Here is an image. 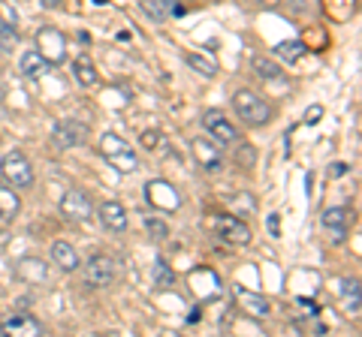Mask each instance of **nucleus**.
Returning <instances> with one entry per match:
<instances>
[{"instance_id": "nucleus-1", "label": "nucleus", "mask_w": 362, "mask_h": 337, "mask_svg": "<svg viewBox=\"0 0 362 337\" xmlns=\"http://www.w3.org/2000/svg\"><path fill=\"white\" fill-rule=\"evenodd\" d=\"M100 151H103V157L118 168L121 175L136 172V168H139V157H136V151L121 136H115V133H106V136L100 139Z\"/></svg>"}, {"instance_id": "nucleus-2", "label": "nucleus", "mask_w": 362, "mask_h": 337, "mask_svg": "<svg viewBox=\"0 0 362 337\" xmlns=\"http://www.w3.org/2000/svg\"><path fill=\"white\" fill-rule=\"evenodd\" d=\"M233 109L245 123L251 127H263V123L272 121V106L266 103L263 97H257L254 91H239L233 97Z\"/></svg>"}, {"instance_id": "nucleus-3", "label": "nucleus", "mask_w": 362, "mask_h": 337, "mask_svg": "<svg viewBox=\"0 0 362 337\" xmlns=\"http://www.w3.org/2000/svg\"><path fill=\"white\" fill-rule=\"evenodd\" d=\"M0 175H4V181L9 187H16V190L33 187V166L21 151H9L4 157V163H0Z\"/></svg>"}, {"instance_id": "nucleus-4", "label": "nucleus", "mask_w": 362, "mask_h": 337, "mask_svg": "<svg viewBox=\"0 0 362 337\" xmlns=\"http://www.w3.org/2000/svg\"><path fill=\"white\" fill-rule=\"evenodd\" d=\"M52 139H54V148H76V145H85L88 139V123L76 121V118H64L52 127Z\"/></svg>"}, {"instance_id": "nucleus-5", "label": "nucleus", "mask_w": 362, "mask_h": 337, "mask_svg": "<svg viewBox=\"0 0 362 337\" xmlns=\"http://www.w3.org/2000/svg\"><path fill=\"white\" fill-rule=\"evenodd\" d=\"M37 51L42 54L45 61H49V66L61 63L66 58V37L58 27H42L37 33Z\"/></svg>"}, {"instance_id": "nucleus-6", "label": "nucleus", "mask_w": 362, "mask_h": 337, "mask_svg": "<svg viewBox=\"0 0 362 337\" xmlns=\"http://www.w3.org/2000/svg\"><path fill=\"white\" fill-rule=\"evenodd\" d=\"M61 214L66 220H76V223H88L94 217V205H90V199L82 193V190H66L61 196Z\"/></svg>"}, {"instance_id": "nucleus-7", "label": "nucleus", "mask_w": 362, "mask_h": 337, "mask_svg": "<svg viewBox=\"0 0 362 337\" xmlns=\"http://www.w3.org/2000/svg\"><path fill=\"white\" fill-rule=\"evenodd\" d=\"M115 280V259L112 256H90L85 262V283L94 289H103Z\"/></svg>"}, {"instance_id": "nucleus-8", "label": "nucleus", "mask_w": 362, "mask_h": 337, "mask_svg": "<svg viewBox=\"0 0 362 337\" xmlns=\"http://www.w3.org/2000/svg\"><path fill=\"white\" fill-rule=\"evenodd\" d=\"M145 196H148V202L157 208V211H178L181 208V196L178 190L169 184V181H148L145 184Z\"/></svg>"}, {"instance_id": "nucleus-9", "label": "nucleus", "mask_w": 362, "mask_h": 337, "mask_svg": "<svg viewBox=\"0 0 362 337\" xmlns=\"http://www.w3.org/2000/svg\"><path fill=\"white\" fill-rule=\"evenodd\" d=\"M214 232H218V238L230 241V244H247L251 241V229L233 214H223V217L214 220Z\"/></svg>"}, {"instance_id": "nucleus-10", "label": "nucleus", "mask_w": 362, "mask_h": 337, "mask_svg": "<svg viewBox=\"0 0 362 337\" xmlns=\"http://www.w3.org/2000/svg\"><path fill=\"white\" fill-rule=\"evenodd\" d=\"M202 123H206V130H209L221 145H233V142H239V139H242V136H239V130H235L233 123H230V118H223L221 111H214V109L206 111Z\"/></svg>"}, {"instance_id": "nucleus-11", "label": "nucleus", "mask_w": 362, "mask_h": 337, "mask_svg": "<svg viewBox=\"0 0 362 337\" xmlns=\"http://www.w3.org/2000/svg\"><path fill=\"white\" fill-rule=\"evenodd\" d=\"M194 157L199 160V166L202 168H209V172H218V168L223 166V154H221V148L214 142H206V139H194Z\"/></svg>"}, {"instance_id": "nucleus-12", "label": "nucleus", "mask_w": 362, "mask_h": 337, "mask_svg": "<svg viewBox=\"0 0 362 337\" xmlns=\"http://www.w3.org/2000/svg\"><path fill=\"white\" fill-rule=\"evenodd\" d=\"M0 329H4V334H18V337H37L42 329L40 322L28 317V313H16V317H6L4 322H0Z\"/></svg>"}, {"instance_id": "nucleus-13", "label": "nucleus", "mask_w": 362, "mask_h": 337, "mask_svg": "<svg viewBox=\"0 0 362 337\" xmlns=\"http://www.w3.org/2000/svg\"><path fill=\"white\" fill-rule=\"evenodd\" d=\"M100 220H103V226L109 229V232H124L127 229V211H124V205L121 202H103V205H100Z\"/></svg>"}, {"instance_id": "nucleus-14", "label": "nucleus", "mask_w": 362, "mask_h": 337, "mask_svg": "<svg viewBox=\"0 0 362 337\" xmlns=\"http://www.w3.org/2000/svg\"><path fill=\"white\" fill-rule=\"evenodd\" d=\"M350 220H354L350 208H326V211H323V226L335 235V238H332L335 244L344 241V232H347V226H350Z\"/></svg>"}, {"instance_id": "nucleus-15", "label": "nucleus", "mask_w": 362, "mask_h": 337, "mask_svg": "<svg viewBox=\"0 0 362 337\" xmlns=\"http://www.w3.org/2000/svg\"><path fill=\"white\" fill-rule=\"evenodd\" d=\"M52 262L58 265L61 271H76L78 268V253L66 241H54L52 244Z\"/></svg>"}, {"instance_id": "nucleus-16", "label": "nucleus", "mask_w": 362, "mask_h": 337, "mask_svg": "<svg viewBox=\"0 0 362 337\" xmlns=\"http://www.w3.org/2000/svg\"><path fill=\"white\" fill-rule=\"evenodd\" d=\"M18 70H21V75H28V78H40L45 70H49V61H45L37 49H30V51L21 54Z\"/></svg>"}, {"instance_id": "nucleus-17", "label": "nucleus", "mask_w": 362, "mask_h": 337, "mask_svg": "<svg viewBox=\"0 0 362 337\" xmlns=\"http://www.w3.org/2000/svg\"><path fill=\"white\" fill-rule=\"evenodd\" d=\"M18 211H21V199L16 193V187L0 184V217H4V220H16Z\"/></svg>"}, {"instance_id": "nucleus-18", "label": "nucleus", "mask_w": 362, "mask_h": 337, "mask_svg": "<svg viewBox=\"0 0 362 337\" xmlns=\"http://www.w3.org/2000/svg\"><path fill=\"white\" fill-rule=\"evenodd\" d=\"M73 75L82 87H97V82H100V73L94 70V61L90 58H76L73 61Z\"/></svg>"}, {"instance_id": "nucleus-19", "label": "nucleus", "mask_w": 362, "mask_h": 337, "mask_svg": "<svg viewBox=\"0 0 362 337\" xmlns=\"http://www.w3.org/2000/svg\"><path fill=\"white\" fill-rule=\"evenodd\" d=\"M16 274L21 277V280H28V283H42L45 280V262L42 259H18V265H16Z\"/></svg>"}, {"instance_id": "nucleus-20", "label": "nucleus", "mask_w": 362, "mask_h": 337, "mask_svg": "<svg viewBox=\"0 0 362 337\" xmlns=\"http://www.w3.org/2000/svg\"><path fill=\"white\" fill-rule=\"evenodd\" d=\"M305 54V42L302 39H284L278 42V58H284L287 63H296Z\"/></svg>"}, {"instance_id": "nucleus-21", "label": "nucleus", "mask_w": 362, "mask_h": 337, "mask_svg": "<svg viewBox=\"0 0 362 337\" xmlns=\"http://www.w3.org/2000/svg\"><path fill=\"white\" fill-rule=\"evenodd\" d=\"M251 70H254L259 78H278V75H281L278 63L269 61V58H259V54H254V58H251Z\"/></svg>"}, {"instance_id": "nucleus-22", "label": "nucleus", "mask_w": 362, "mask_h": 337, "mask_svg": "<svg viewBox=\"0 0 362 337\" xmlns=\"http://www.w3.org/2000/svg\"><path fill=\"white\" fill-rule=\"evenodd\" d=\"M187 66H194V70L199 75H206V78H211L214 73H218V63H214L211 58H202V54H187Z\"/></svg>"}, {"instance_id": "nucleus-23", "label": "nucleus", "mask_w": 362, "mask_h": 337, "mask_svg": "<svg viewBox=\"0 0 362 337\" xmlns=\"http://www.w3.org/2000/svg\"><path fill=\"white\" fill-rule=\"evenodd\" d=\"M145 229H148V235H151L154 241H166V238H169V226H166V220L154 217V214H145Z\"/></svg>"}, {"instance_id": "nucleus-24", "label": "nucleus", "mask_w": 362, "mask_h": 337, "mask_svg": "<svg viewBox=\"0 0 362 337\" xmlns=\"http://www.w3.org/2000/svg\"><path fill=\"white\" fill-rule=\"evenodd\" d=\"M242 301L247 307H251V313H257V317H269V301L263 295H251V292H242Z\"/></svg>"}, {"instance_id": "nucleus-25", "label": "nucleus", "mask_w": 362, "mask_h": 337, "mask_svg": "<svg viewBox=\"0 0 362 337\" xmlns=\"http://www.w3.org/2000/svg\"><path fill=\"white\" fill-rule=\"evenodd\" d=\"M18 46V33L0 21V51H13Z\"/></svg>"}, {"instance_id": "nucleus-26", "label": "nucleus", "mask_w": 362, "mask_h": 337, "mask_svg": "<svg viewBox=\"0 0 362 337\" xmlns=\"http://www.w3.org/2000/svg\"><path fill=\"white\" fill-rule=\"evenodd\" d=\"M166 4H169V0H142V9L154 21H166Z\"/></svg>"}, {"instance_id": "nucleus-27", "label": "nucleus", "mask_w": 362, "mask_h": 337, "mask_svg": "<svg viewBox=\"0 0 362 337\" xmlns=\"http://www.w3.org/2000/svg\"><path fill=\"white\" fill-rule=\"evenodd\" d=\"M154 280H157V286H173V271H169V265L163 262V259H157V265H154Z\"/></svg>"}, {"instance_id": "nucleus-28", "label": "nucleus", "mask_w": 362, "mask_h": 337, "mask_svg": "<svg viewBox=\"0 0 362 337\" xmlns=\"http://www.w3.org/2000/svg\"><path fill=\"white\" fill-rule=\"evenodd\" d=\"M230 205H233L235 211H239V214H242V211H247V214H251V211L257 208V202H254L251 196H247V193H239L235 199H230Z\"/></svg>"}, {"instance_id": "nucleus-29", "label": "nucleus", "mask_w": 362, "mask_h": 337, "mask_svg": "<svg viewBox=\"0 0 362 337\" xmlns=\"http://www.w3.org/2000/svg\"><path fill=\"white\" fill-rule=\"evenodd\" d=\"M157 142H160V136H157L154 130H148V133H142V148H148V151H154L157 148Z\"/></svg>"}, {"instance_id": "nucleus-30", "label": "nucleus", "mask_w": 362, "mask_h": 337, "mask_svg": "<svg viewBox=\"0 0 362 337\" xmlns=\"http://www.w3.org/2000/svg\"><path fill=\"white\" fill-rule=\"evenodd\" d=\"M266 226H269V235H272V238H278V235H281V220H278V214H269Z\"/></svg>"}, {"instance_id": "nucleus-31", "label": "nucleus", "mask_w": 362, "mask_h": 337, "mask_svg": "<svg viewBox=\"0 0 362 337\" xmlns=\"http://www.w3.org/2000/svg\"><path fill=\"white\" fill-rule=\"evenodd\" d=\"M320 115H323V109L320 106H311L308 111H305V123H317V121H320Z\"/></svg>"}, {"instance_id": "nucleus-32", "label": "nucleus", "mask_w": 362, "mask_h": 337, "mask_svg": "<svg viewBox=\"0 0 362 337\" xmlns=\"http://www.w3.org/2000/svg\"><path fill=\"white\" fill-rule=\"evenodd\" d=\"M254 157H257V154H254L251 148H242V151H239V160H242V163H251Z\"/></svg>"}, {"instance_id": "nucleus-33", "label": "nucleus", "mask_w": 362, "mask_h": 337, "mask_svg": "<svg viewBox=\"0 0 362 337\" xmlns=\"http://www.w3.org/2000/svg\"><path fill=\"white\" fill-rule=\"evenodd\" d=\"M347 172V163H332V175L338 178V175H344Z\"/></svg>"}, {"instance_id": "nucleus-34", "label": "nucleus", "mask_w": 362, "mask_h": 337, "mask_svg": "<svg viewBox=\"0 0 362 337\" xmlns=\"http://www.w3.org/2000/svg\"><path fill=\"white\" fill-rule=\"evenodd\" d=\"M61 4H64V0H42V6H45V9H58Z\"/></svg>"}, {"instance_id": "nucleus-35", "label": "nucleus", "mask_w": 362, "mask_h": 337, "mask_svg": "<svg viewBox=\"0 0 362 337\" xmlns=\"http://www.w3.org/2000/svg\"><path fill=\"white\" fill-rule=\"evenodd\" d=\"M290 4L296 6V9H305V6H308V0H290Z\"/></svg>"}, {"instance_id": "nucleus-36", "label": "nucleus", "mask_w": 362, "mask_h": 337, "mask_svg": "<svg viewBox=\"0 0 362 337\" xmlns=\"http://www.w3.org/2000/svg\"><path fill=\"white\" fill-rule=\"evenodd\" d=\"M94 4H106V0H94Z\"/></svg>"}]
</instances>
